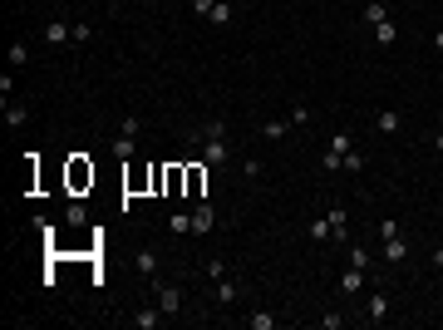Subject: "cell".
I'll return each mask as SVG.
<instances>
[{
  "label": "cell",
  "instance_id": "14",
  "mask_svg": "<svg viewBox=\"0 0 443 330\" xmlns=\"http://www.w3.org/2000/svg\"><path fill=\"white\" fill-rule=\"evenodd\" d=\"M202 188H207V163H192V168H187V197L202 202Z\"/></svg>",
  "mask_w": 443,
  "mask_h": 330
},
{
  "label": "cell",
  "instance_id": "19",
  "mask_svg": "<svg viewBox=\"0 0 443 330\" xmlns=\"http://www.w3.org/2000/svg\"><path fill=\"white\" fill-rule=\"evenodd\" d=\"M192 138H197V143H202V138H227V119H207Z\"/></svg>",
  "mask_w": 443,
  "mask_h": 330
},
{
  "label": "cell",
  "instance_id": "18",
  "mask_svg": "<svg viewBox=\"0 0 443 330\" xmlns=\"http://www.w3.org/2000/svg\"><path fill=\"white\" fill-rule=\"evenodd\" d=\"M399 124H404V119L394 114V108H379V114H374V129H379V133H399Z\"/></svg>",
  "mask_w": 443,
  "mask_h": 330
},
{
  "label": "cell",
  "instance_id": "29",
  "mask_svg": "<svg viewBox=\"0 0 443 330\" xmlns=\"http://www.w3.org/2000/svg\"><path fill=\"white\" fill-rule=\"evenodd\" d=\"M355 148V138L350 133H335V138H330V153H340V163H345V153Z\"/></svg>",
  "mask_w": 443,
  "mask_h": 330
},
{
  "label": "cell",
  "instance_id": "34",
  "mask_svg": "<svg viewBox=\"0 0 443 330\" xmlns=\"http://www.w3.org/2000/svg\"><path fill=\"white\" fill-rule=\"evenodd\" d=\"M212 6H217V0H192V15H202V20H207V15H212Z\"/></svg>",
  "mask_w": 443,
  "mask_h": 330
},
{
  "label": "cell",
  "instance_id": "16",
  "mask_svg": "<svg viewBox=\"0 0 443 330\" xmlns=\"http://www.w3.org/2000/svg\"><path fill=\"white\" fill-rule=\"evenodd\" d=\"M291 129H296L291 119H271V124H261V138H266V143H276V138H286Z\"/></svg>",
  "mask_w": 443,
  "mask_h": 330
},
{
  "label": "cell",
  "instance_id": "1",
  "mask_svg": "<svg viewBox=\"0 0 443 330\" xmlns=\"http://www.w3.org/2000/svg\"><path fill=\"white\" fill-rule=\"evenodd\" d=\"M232 158H237V153H232L227 138H202V163H207V168H227Z\"/></svg>",
  "mask_w": 443,
  "mask_h": 330
},
{
  "label": "cell",
  "instance_id": "30",
  "mask_svg": "<svg viewBox=\"0 0 443 330\" xmlns=\"http://www.w3.org/2000/svg\"><path fill=\"white\" fill-rule=\"evenodd\" d=\"M291 124H296V129L310 124V104H296V108H291Z\"/></svg>",
  "mask_w": 443,
  "mask_h": 330
},
{
  "label": "cell",
  "instance_id": "2",
  "mask_svg": "<svg viewBox=\"0 0 443 330\" xmlns=\"http://www.w3.org/2000/svg\"><path fill=\"white\" fill-rule=\"evenodd\" d=\"M138 129H143L138 119H124V129H119V138H114V148H108V153H114L119 163H128V158H138V153H133V138H138Z\"/></svg>",
  "mask_w": 443,
  "mask_h": 330
},
{
  "label": "cell",
  "instance_id": "11",
  "mask_svg": "<svg viewBox=\"0 0 443 330\" xmlns=\"http://www.w3.org/2000/svg\"><path fill=\"white\" fill-rule=\"evenodd\" d=\"M369 30H374V44H379V49H390V44L399 40V25H394V15H390V20H379V25H369Z\"/></svg>",
  "mask_w": 443,
  "mask_h": 330
},
{
  "label": "cell",
  "instance_id": "4",
  "mask_svg": "<svg viewBox=\"0 0 443 330\" xmlns=\"http://www.w3.org/2000/svg\"><path fill=\"white\" fill-rule=\"evenodd\" d=\"M192 232H197V237H207V232H217V207H212L207 197H202V202L192 207Z\"/></svg>",
  "mask_w": 443,
  "mask_h": 330
},
{
  "label": "cell",
  "instance_id": "7",
  "mask_svg": "<svg viewBox=\"0 0 443 330\" xmlns=\"http://www.w3.org/2000/svg\"><path fill=\"white\" fill-rule=\"evenodd\" d=\"M365 320H369V325H384V320H390V296H384V291H374V296L365 301Z\"/></svg>",
  "mask_w": 443,
  "mask_h": 330
},
{
  "label": "cell",
  "instance_id": "5",
  "mask_svg": "<svg viewBox=\"0 0 443 330\" xmlns=\"http://www.w3.org/2000/svg\"><path fill=\"white\" fill-rule=\"evenodd\" d=\"M242 291H246V286H242L237 277H222V281H217V291H212V301H217V306H237V301H242Z\"/></svg>",
  "mask_w": 443,
  "mask_h": 330
},
{
  "label": "cell",
  "instance_id": "21",
  "mask_svg": "<svg viewBox=\"0 0 443 330\" xmlns=\"http://www.w3.org/2000/svg\"><path fill=\"white\" fill-rule=\"evenodd\" d=\"M330 227H335V242L350 237V217H345V207H330Z\"/></svg>",
  "mask_w": 443,
  "mask_h": 330
},
{
  "label": "cell",
  "instance_id": "9",
  "mask_svg": "<svg viewBox=\"0 0 443 330\" xmlns=\"http://www.w3.org/2000/svg\"><path fill=\"white\" fill-rule=\"evenodd\" d=\"M365 291V266H345L340 271V296H360Z\"/></svg>",
  "mask_w": 443,
  "mask_h": 330
},
{
  "label": "cell",
  "instance_id": "12",
  "mask_svg": "<svg viewBox=\"0 0 443 330\" xmlns=\"http://www.w3.org/2000/svg\"><path fill=\"white\" fill-rule=\"evenodd\" d=\"M44 40H49V44H74V25L49 20V25H44Z\"/></svg>",
  "mask_w": 443,
  "mask_h": 330
},
{
  "label": "cell",
  "instance_id": "22",
  "mask_svg": "<svg viewBox=\"0 0 443 330\" xmlns=\"http://www.w3.org/2000/svg\"><path fill=\"white\" fill-rule=\"evenodd\" d=\"M365 163H369V158H365L360 148H350V153H345V163H340V168H345V173H355V178H365Z\"/></svg>",
  "mask_w": 443,
  "mask_h": 330
},
{
  "label": "cell",
  "instance_id": "36",
  "mask_svg": "<svg viewBox=\"0 0 443 330\" xmlns=\"http://www.w3.org/2000/svg\"><path fill=\"white\" fill-rule=\"evenodd\" d=\"M433 148H438V153H443V129H438V133H433Z\"/></svg>",
  "mask_w": 443,
  "mask_h": 330
},
{
  "label": "cell",
  "instance_id": "27",
  "mask_svg": "<svg viewBox=\"0 0 443 330\" xmlns=\"http://www.w3.org/2000/svg\"><path fill=\"white\" fill-rule=\"evenodd\" d=\"M168 232H173V237H187V232H192V212H178L173 222H168Z\"/></svg>",
  "mask_w": 443,
  "mask_h": 330
},
{
  "label": "cell",
  "instance_id": "24",
  "mask_svg": "<svg viewBox=\"0 0 443 330\" xmlns=\"http://www.w3.org/2000/svg\"><path fill=\"white\" fill-rule=\"evenodd\" d=\"M207 20H212V25H232V0H217Z\"/></svg>",
  "mask_w": 443,
  "mask_h": 330
},
{
  "label": "cell",
  "instance_id": "8",
  "mask_svg": "<svg viewBox=\"0 0 443 330\" xmlns=\"http://www.w3.org/2000/svg\"><path fill=\"white\" fill-rule=\"evenodd\" d=\"M306 237H310V242H320V247H330V242H335V227H330V212H325V217H310Z\"/></svg>",
  "mask_w": 443,
  "mask_h": 330
},
{
  "label": "cell",
  "instance_id": "31",
  "mask_svg": "<svg viewBox=\"0 0 443 330\" xmlns=\"http://www.w3.org/2000/svg\"><path fill=\"white\" fill-rule=\"evenodd\" d=\"M320 168H325V173H340V153H330V148H325V158H320Z\"/></svg>",
  "mask_w": 443,
  "mask_h": 330
},
{
  "label": "cell",
  "instance_id": "35",
  "mask_svg": "<svg viewBox=\"0 0 443 330\" xmlns=\"http://www.w3.org/2000/svg\"><path fill=\"white\" fill-rule=\"evenodd\" d=\"M428 44H433V49H438V54H443V25H438V30H433V40H428Z\"/></svg>",
  "mask_w": 443,
  "mask_h": 330
},
{
  "label": "cell",
  "instance_id": "28",
  "mask_svg": "<svg viewBox=\"0 0 443 330\" xmlns=\"http://www.w3.org/2000/svg\"><path fill=\"white\" fill-rule=\"evenodd\" d=\"M65 222H69V227H84V222H89V212H84L79 202H69V207H65Z\"/></svg>",
  "mask_w": 443,
  "mask_h": 330
},
{
  "label": "cell",
  "instance_id": "20",
  "mask_svg": "<svg viewBox=\"0 0 443 330\" xmlns=\"http://www.w3.org/2000/svg\"><path fill=\"white\" fill-rule=\"evenodd\" d=\"M379 20H390V0H369L365 6V25H379Z\"/></svg>",
  "mask_w": 443,
  "mask_h": 330
},
{
  "label": "cell",
  "instance_id": "37",
  "mask_svg": "<svg viewBox=\"0 0 443 330\" xmlns=\"http://www.w3.org/2000/svg\"><path fill=\"white\" fill-rule=\"evenodd\" d=\"M433 266H438V271H443V247H438V251H433Z\"/></svg>",
  "mask_w": 443,
  "mask_h": 330
},
{
  "label": "cell",
  "instance_id": "25",
  "mask_svg": "<svg viewBox=\"0 0 443 330\" xmlns=\"http://www.w3.org/2000/svg\"><path fill=\"white\" fill-rule=\"evenodd\" d=\"M246 325H251V330H276V315H271V311H251Z\"/></svg>",
  "mask_w": 443,
  "mask_h": 330
},
{
  "label": "cell",
  "instance_id": "23",
  "mask_svg": "<svg viewBox=\"0 0 443 330\" xmlns=\"http://www.w3.org/2000/svg\"><path fill=\"white\" fill-rule=\"evenodd\" d=\"M202 277H207V281H222V277H227V256H212V261L202 266Z\"/></svg>",
  "mask_w": 443,
  "mask_h": 330
},
{
  "label": "cell",
  "instance_id": "32",
  "mask_svg": "<svg viewBox=\"0 0 443 330\" xmlns=\"http://www.w3.org/2000/svg\"><path fill=\"white\" fill-rule=\"evenodd\" d=\"M350 266H365V271H369V251H365V247H350Z\"/></svg>",
  "mask_w": 443,
  "mask_h": 330
},
{
  "label": "cell",
  "instance_id": "33",
  "mask_svg": "<svg viewBox=\"0 0 443 330\" xmlns=\"http://www.w3.org/2000/svg\"><path fill=\"white\" fill-rule=\"evenodd\" d=\"M320 325H325V330H340V325H345V315H340V311H330V315H320Z\"/></svg>",
  "mask_w": 443,
  "mask_h": 330
},
{
  "label": "cell",
  "instance_id": "10",
  "mask_svg": "<svg viewBox=\"0 0 443 330\" xmlns=\"http://www.w3.org/2000/svg\"><path fill=\"white\" fill-rule=\"evenodd\" d=\"M162 320H168V315H162V306H143V311H133V325H138V330H158Z\"/></svg>",
  "mask_w": 443,
  "mask_h": 330
},
{
  "label": "cell",
  "instance_id": "26",
  "mask_svg": "<svg viewBox=\"0 0 443 330\" xmlns=\"http://www.w3.org/2000/svg\"><path fill=\"white\" fill-rule=\"evenodd\" d=\"M25 65H30V44L15 40V44H10V69H25Z\"/></svg>",
  "mask_w": 443,
  "mask_h": 330
},
{
  "label": "cell",
  "instance_id": "15",
  "mask_svg": "<svg viewBox=\"0 0 443 330\" xmlns=\"http://www.w3.org/2000/svg\"><path fill=\"white\" fill-rule=\"evenodd\" d=\"M6 124H10V129H25V124H30V108H25L20 99H10V104H6Z\"/></svg>",
  "mask_w": 443,
  "mask_h": 330
},
{
  "label": "cell",
  "instance_id": "17",
  "mask_svg": "<svg viewBox=\"0 0 443 330\" xmlns=\"http://www.w3.org/2000/svg\"><path fill=\"white\" fill-rule=\"evenodd\" d=\"M84 183H94V168H89L84 158H74L69 163V188H84Z\"/></svg>",
  "mask_w": 443,
  "mask_h": 330
},
{
  "label": "cell",
  "instance_id": "3",
  "mask_svg": "<svg viewBox=\"0 0 443 330\" xmlns=\"http://www.w3.org/2000/svg\"><path fill=\"white\" fill-rule=\"evenodd\" d=\"M153 296H158V306H162L168 320L183 311V286H173V281H153Z\"/></svg>",
  "mask_w": 443,
  "mask_h": 330
},
{
  "label": "cell",
  "instance_id": "6",
  "mask_svg": "<svg viewBox=\"0 0 443 330\" xmlns=\"http://www.w3.org/2000/svg\"><path fill=\"white\" fill-rule=\"evenodd\" d=\"M133 266H138V277L158 281V271H162V256H158V247H143V251L133 256Z\"/></svg>",
  "mask_w": 443,
  "mask_h": 330
},
{
  "label": "cell",
  "instance_id": "13",
  "mask_svg": "<svg viewBox=\"0 0 443 330\" xmlns=\"http://www.w3.org/2000/svg\"><path fill=\"white\" fill-rule=\"evenodd\" d=\"M384 261H390V266L409 261V242H404V237H384Z\"/></svg>",
  "mask_w": 443,
  "mask_h": 330
}]
</instances>
